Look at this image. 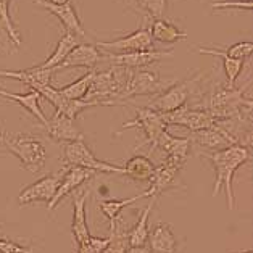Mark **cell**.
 Listing matches in <instances>:
<instances>
[{
  "mask_svg": "<svg viewBox=\"0 0 253 253\" xmlns=\"http://www.w3.org/2000/svg\"><path fill=\"white\" fill-rule=\"evenodd\" d=\"M95 176L94 171L90 169H84V168H79V166H65V171L63 174L60 176V182H58V187L55 190V195L53 199L47 203V208L55 210L58 207V203L65 199L66 195H70L73 192L83 186L85 181H89Z\"/></svg>",
  "mask_w": 253,
  "mask_h": 253,
  "instance_id": "cell-12",
  "label": "cell"
},
{
  "mask_svg": "<svg viewBox=\"0 0 253 253\" xmlns=\"http://www.w3.org/2000/svg\"><path fill=\"white\" fill-rule=\"evenodd\" d=\"M120 2L126 3V5H134V0H120Z\"/></svg>",
  "mask_w": 253,
  "mask_h": 253,
  "instance_id": "cell-38",
  "label": "cell"
},
{
  "mask_svg": "<svg viewBox=\"0 0 253 253\" xmlns=\"http://www.w3.org/2000/svg\"><path fill=\"white\" fill-rule=\"evenodd\" d=\"M131 73L132 70L116 65H112V68L105 71H95L85 100L98 102L103 107L121 105V95L126 89Z\"/></svg>",
  "mask_w": 253,
  "mask_h": 253,
  "instance_id": "cell-3",
  "label": "cell"
},
{
  "mask_svg": "<svg viewBox=\"0 0 253 253\" xmlns=\"http://www.w3.org/2000/svg\"><path fill=\"white\" fill-rule=\"evenodd\" d=\"M211 7L214 10H227V8H244V10H252L253 2L252 0H213Z\"/></svg>",
  "mask_w": 253,
  "mask_h": 253,
  "instance_id": "cell-35",
  "label": "cell"
},
{
  "mask_svg": "<svg viewBox=\"0 0 253 253\" xmlns=\"http://www.w3.org/2000/svg\"><path fill=\"white\" fill-rule=\"evenodd\" d=\"M189 140H190V144L199 145L208 152L224 150L227 147L236 145V140L219 126H213L208 129H202V131H197V132H190Z\"/></svg>",
  "mask_w": 253,
  "mask_h": 253,
  "instance_id": "cell-19",
  "label": "cell"
},
{
  "mask_svg": "<svg viewBox=\"0 0 253 253\" xmlns=\"http://www.w3.org/2000/svg\"><path fill=\"white\" fill-rule=\"evenodd\" d=\"M158 200V197H150V203L147 205L139 214L137 223L134 224V227L127 231V244L129 247H140L147 244L149 239V218L152 214V210L155 207V203Z\"/></svg>",
  "mask_w": 253,
  "mask_h": 253,
  "instance_id": "cell-26",
  "label": "cell"
},
{
  "mask_svg": "<svg viewBox=\"0 0 253 253\" xmlns=\"http://www.w3.org/2000/svg\"><path fill=\"white\" fill-rule=\"evenodd\" d=\"M218 50L226 55V57L234 58V60H249L250 55L253 52V44L249 41L245 42H237V44H232L231 47H226V48H218Z\"/></svg>",
  "mask_w": 253,
  "mask_h": 253,
  "instance_id": "cell-34",
  "label": "cell"
},
{
  "mask_svg": "<svg viewBox=\"0 0 253 253\" xmlns=\"http://www.w3.org/2000/svg\"><path fill=\"white\" fill-rule=\"evenodd\" d=\"M150 197L149 189L145 192L137 194L134 197H129V199H107V200H98V208L103 213L105 219L110 221V229H113L116 226V223L120 221V213L125 210L126 207L132 205V203H137L142 199H147Z\"/></svg>",
  "mask_w": 253,
  "mask_h": 253,
  "instance_id": "cell-23",
  "label": "cell"
},
{
  "mask_svg": "<svg viewBox=\"0 0 253 253\" xmlns=\"http://www.w3.org/2000/svg\"><path fill=\"white\" fill-rule=\"evenodd\" d=\"M60 176L57 174H47L41 177L39 181L33 182L31 186L21 190V194L18 195V203L20 205H31V203L38 202H50L55 195V190L58 187Z\"/></svg>",
  "mask_w": 253,
  "mask_h": 253,
  "instance_id": "cell-16",
  "label": "cell"
},
{
  "mask_svg": "<svg viewBox=\"0 0 253 253\" xmlns=\"http://www.w3.org/2000/svg\"><path fill=\"white\" fill-rule=\"evenodd\" d=\"M134 127H139L145 135V140L135 147V150L149 145L150 152L155 150L158 137L168 129V126H166L163 121L162 113L153 112V110H150L149 107H144V108L135 107V118L125 123V125L121 126V131H118L115 135H121L125 131H127V129H134Z\"/></svg>",
  "mask_w": 253,
  "mask_h": 253,
  "instance_id": "cell-7",
  "label": "cell"
},
{
  "mask_svg": "<svg viewBox=\"0 0 253 253\" xmlns=\"http://www.w3.org/2000/svg\"><path fill=\"white\" fill-rule=\"evenodd\" d=\"M87 197L89 190H76L73 195V224L71 232L78 247L84 245L90 237L87 226Z\"/></svg>",
  "mask_w": 253,
  "mask_h": 253,
  "instance_id": "cell-14",
  "label": "cell"
},
{
  "mask_svg": "<svg viewBox=\"0 0 253 253\" xmlns=\"http://www.w3.org/2000/svg\"><path fill=\"white\" fill-rule=\"evenodd\" d=\"M48 3H53V5H65V3H70V0H45Z\"/></svg>",
  "mask_w": 253,
  "mask_h": 253,
  "instance_id": "cell-37",
  "label": "cell"
},
{
  "mask_svg": "<svg viewBox=\"0 0 253 253\" xmlns=\"http://www.w3.org/2000/svg\"><path fill=\"white\" fill-rule=\"evenodd\" d=\"M34 5H38L41 8H45L50 11L52 15H55L60 20V23L63 24L66 33H70L76 38H85V31L81 24V20L76 13L75 7L71 3H65V5H53L48 3L45 0H34Z\"/></svg>",
  "mask_w": 253,
  "mask_h": 253,
  "instance_id": "cell-20",
  "label": "cell"
},
{
  "mask_svg": "<svg viewBox=\"0 0 253 253\" xmlns=\"http://www.w3.org/2000/svg\"><path fill=\"white\" fill-rule=\"evenodd\" d=\"M203 157L210 160L214 169V187H213V197L219 194L221 189L226 192V202L229 210H234L236 199H234V174L242 165L250 162L252 158V149H247L244 145H231L224 150L218 152H208L203 153Z\"/></svg>",
  "mask_w": 253,
  "mask_h": 253,
  "instance_id": "cell-2",
  "label": "cell"
},
{
  "mask_svg": "<svg viewBox=\"0 0 253 253\" xmlns=\"http://www.w3.org/2000/svg\"><path fill=\"white\" fill-rule=\"evenodd\" d=\"M100 61H103V52L97 45L78 44L68 53V57L55 68V71L66 70V68H89V70H94Z\"/></svg>",
  "mask_w": 253,
  "mask_h": 253,
  "instance_id": "cell-17",
  "label": "cell"
},
{
  "mask_svg": "<svg viewBox=\"0 0 253 253\" xmlns=\"http://www.w3.org/2000/svg\"><path fill=\"white\" fill-rule=\"evenodd\" d=\"M0 253H33V249L0 237Z\"/></svg>",
  "mask_w": 253,
  "mask_h": 253,
  "instance_id": "cell-36",
  "label": "cell"
},
{
  "mask_svg": "<svg viewBox=\"0 0 253 253\" xmlns=\"http://www.w3.org/2000/svg\"><path fill=\"white\" fill-rule=\"evenodd\" d=\"M3 131H2V127H0V145H2V139H3Z\"/></svg>",
  "mask_w": 253,
  "mask_h": 253,
  "instance_id": "cell-39",
  "label": "cell"
},
{
  "mask_svg": "<svg viewBox=\"0 0 253 253\" xmlns=\"http://www.w3.org/2000/svg\"><path fill=\"white\" fill-rule=\"evenodd\" d=\"M163 116V121L166 126H182L189 129L190 132H197V131H202V129H208V127H213L216 126V120L214 116H211L208 112L202 108H197V107H182L176 110V112H171V113H165Z\"/></svg>",
  "mask_w": 253,
  "mask_h": 253,
  "instance_id": "cell-10",
  "label": "cell"
},
{
  "mask_svg": "<svg viewBox=\"0 0 253 253\" xmlns=\"http://www.w3.org/2000/svg\"><path fill=\"white\" fill-rule=\"evenodd\" d=\"M2 144L20 160L23 168L38 174L47 163V149L39 137L31 134H3Z\"/></svg>",
  "mask_w": 253,
  "mask_h": 253,
  "instance_id": "cell-4",
  "label": "cell"
},
{
  "mask_svg": "<svg viewBox=\"0 0 253 253\" xmlns=\"http://www.w3.org/2000/svg\"><path fill=\"white\" fill-rule=\"evenodd\" d=\"M95 71L90 70L89 73H85L84 76H81L79 79H76L75 83L65 85V87L58 89L60 94L63 95L66 100H85V95L90 89L92 79H94Z\"/></svg>",
  "mask_w": 253,
  "mask_h": 253,
  "instance_id": "cell-30",
  "label": "cell"
},
{
  "mask_svg": "<svg viewBox=\"0 0 253 253\" xmlns=\"http://www.w3.org/2000/svg\"><path fill=\"white\" fill-rule=\"evenodd\" d=\"M44 131L47 135L55 142H65V144H70V142L75 140H81L84 139L83 132L79 131L75 125V120L68 118L66 115L55 112L52 118H48L44 126Z\"/></svg>",
  "mask_w": 253,
  "mask_h": 253,
  "instance_id": "cell-15",
  "label": "cell"
},
{
  "mask_svg": "<svg viewBox=\"0 0 253 253\" xmlns=\"http://www.w3.org/2000/svg\"><path fill=\"white\" fill-rule=\"evenodd\" d=\"M152 39L158 41L162 44H176V42L187 38V33L182 29H179L176 24L165 20V18H157L152 20V24L149 26Z\"/></svg>",
  "mask_w": 253,
  "mask_h": 253,
  "instance_id": "cell-25",
  "label": "cell"
},
{
  "mask_svg": "<svg viewBox=\"0 0 253 253\" xmlns=\"http://www.w3.org/2000/svg\"><path fill=\"white\" fill-rule=\"evenodd\" d=\"M78 44H79V42H78L76 36H73L70 33H65L60 38V41L57 42V47H55V50L52 52L50 57H48L45 61H42V63L36 65V66L44 68V70H53L55 71V68H57L61 61L68 57V53H70Z\"/></svg>",
  "mask_w": 253,
  "mask_h": 253,
  "instance_id": "cell-28",
  "label": "cell"
},
{
  "mask_svg": "<svg viewBox=\"0 0 253 253\" xmlns=\"http://www.w3.org/2000/svg\"><path fill=\"white\" fill-rule=\"evenodd\" d=\"M190 145L192 144H190L189 137H177V135L171 134L168 129H166L158 137L155 149H162L166 153V157H165L166 162H171L184 168L190 157Z\"/></svg>",
  "mask_w": 253,
  "mask_h": 253,
  "instance_id": "cell-13",
  "label": "cell"
},
{
  "mask_svg": "<svg viewBox=\"0 0 253 253\" xmlns=\"http://www.w3.org/2000/svg\"><path fill=\"white\" fill-rule=\"evenodd\" d=\"M174 84V79L162 78L155 71L150 70H134L129 76V81L125 92L121 95V102L132 97L140 95H160L169 85Z\"/></svg>",
  "mask_w": 253,
  "mask_h": 253,
  "instance_id": "cell-8",
  "label": "cell"
},
{
  "mask_svg": "<svg viewBox=\"0 0 253 253\" xmlns=\"http://www.w3.org/2000/svg\"><path fill=\"white\" fill-rule=\"evenodd\" d=\"M182 168L171 162H166L163 160L158 166H155V174H153L152 181H150V197H160L163 192L169 189H176V187H182L181 181H179V176H181Z\"/></svg>",
  "mask_w": 253,
  "mask_h": 253,
  "instance_id": "cell-18",
  "label": "cell"
},
{
  "mask_svg": "<svg viewBox=\"0 0 253 253\" xmlns=\"http://www.w3.org/2000/svg\"><path fill=\"white\" fill-rule=\"evenodd\" d=\"M53 70H44V68H28V70L21 71H8V70H0V78H11L16 81H21L26 84L31 90L39 92L42 87L52 85V78H53Z\"/></svg>",
  "mask_w": 253,
  "mask_h": 253,
  "instance_id": "cell-21",
  "label": "cell"
},
{
  "mask_svg": "<svg viewBox=\"0 0 253 253\" xmlns=\"http://www.w3.org/2000/svg\"><path fill=\"white\" fill-rule=\"evenodd\" d=\"M97 47L103 52L108 53H129V52H149L155 50V41L152 39L150 29L145 24V18L139 29L127 36H121V38L115 41H98Z\"/></svg>",
  "mask_w": 253,
  "mask_h": 253,
  "instance_id": "cell-9",
  "label": "cell"
},
{
  "mask_svg": "<svg viewBox=\"0 0 253 253\" xmlns=\"http://www.w3.org/2000/svg\"><path fill=\"white\" fill-rule=\"evenodd\" d=\"M137 8L145 13L144 18L152 16L153 20L163 18L168 11V0H137Z\"/></svg>",
  "mask_w": 253,
  "mask_h": 253,
  "instance_id": "cell-33",
  "label": "cell"
},
{
  "mask_svg": "<svg viewBox=\"0 0 253 253\" xmlns=\"http://www.w3.org/2000/svg\"><path fill=\"white\" fill-rule=\"evenodd\" d=\"M155 166L157 165H153V162L149 157L134 155L123 166V176L132 179V181L150 182L153 174H155Z\"/></svg>",
  "mask_w": 253,
  "mask_h": 253,
  "instance_id": "cell-24",
  "label": "cell"
},
{
  "mask_svg": "<svg viewBox=\"0 0 253 253\" xmlns=\"http://www.w3.org/2000/svg\"><path fill=\"white\" fill-rule=\"evenodd\" d=\"M112 231V242H110V245L107 247V250H105L103 253H126L127 250V232L123 231V224L121 221H118L116 223V226L113 227Z\"/></svg>",
  "mask_w": 253,
  "mask_h": 253,
  "instance_id": "cell-32",
  "label": "cell"
},
{
  "mask_svg": "<svg viewBox=\"0 0 253 253\" xmlns=\"http://www.w3.org/2000/svg\"><path fill=\"white\" fill-rule=\"evenodd\" d=\"M0 97H5V98H8V100H11V102L21 105L26 112H29L31 115L34 116V118L39 120L41 126H44L47 123V116L42 113V110H41V105H39L41 95L38 94V92L29 90L28 94H13V92H8V90L2 89V92H0Z\"/></svg>",
  "mask_w": 253,
  "mask_h": 253,
  "instance_id": "cell-27",
  "label": "cell"
},
{
  "mask_svg": "<svg viewBox=\"0 0 253 253\" xmlns=\"http://www.w3.org/2000/svg\"><path fill=\"white\" fill-rule=\"evenodd\" d=\"M0 50H3V47H2V44H0Z\"/></svg>",
  "mask_w": 253,
  "mask_h": 253,
  "instance_id": "cell-40",
  "label": "cell"
},
{
  "mask_svg": "<svg viewBox=\"0 0 253 253\" xmlns=\"http://www.w3.org/2000/svg\"><path fill=\"white\" fill-rule=\"evenodd\" d=\"M249 83L240 89H227L226 85H214L199 97L200 102L192 107L208 112L216 120L252 118V98L247 95Z\"/></svg>",
  "mask_w": 253,
  "mask_h": 253,
  "instance_id": "cell-1",
  "label": "cell"
},
{
  "mask_svg": "<svg viewBox=\"0 0 253 253\" xmlns=\"http://www.w3.org/2000/svg\"><path fill=\"white\" fill-rule=\"evenodd\" d=\"M147 245L152 253H177V239L172 227L166 223H158L149 232Z\"/></svg>",
  "mask_w": 253,
  "mask_h": 253,
  "instance_id": "cell-22",
  "label": "cell"
},
{
  "mask_svg": "<svg viewBox=\"0 0 253 253\" xmlns=\"http://www.w3.org/2000/svg\"><path fill=\"white\" fill-rule=\"evenodd\" d=\"M195 50L199 53L203 55H213V57H219L223 60V68H224V73H226V78H227V84L226 87L227 89H234L236 87V79L237 76L242 73L244 70V60H234L226 57V55L221 53L218 48H208V47H195Z\"/></svg>",
  "mask_w": 253,
  "mask_h": 253,
  "instance_id": "cell-29",
  "label": "cell"
},
{
  "mask_svg": "<svg viewBox=\"0 0 253 253\" xmlns=\"http://www.w3.org/2000/svg\"><path fill=\"white\" fill-rule=\"evenodd\" d=\"M103 52V50H102ZM172 50H149V52H129V53H108L103 52V61L112 65L127 68V70H145L165 58L172 57Z\"/></svg>",
  "mask_w": 253,
  "mask_h": 253,
  "instance_id": "cell-11",
  "label": "cell"
},
{
  "mask_svg": "<svg viewBox=\"0 0 253 253\" xmlns=\"http://www.w3.org/2000/svg\"><path fill=\"white\" fill-rule=\"evenodd\" d=\"M0 227H2V224H0Z\"/></svg>",
  "mask_w": 253,
  "mask_h": 253,
  "instance_id": "cell-42",
  "label": "cell"
},
{
  "mask_svg": "<svg viewBox=\"0 0 253 253\" xmlns=\"http://www.w3.org/2000/svg\"><path fill=\"white\" fill-rule=\"evenodd\" d=\"M202 78L203 73L199 71L192 76L182 79V81L174 83L166 90H163L160 95L153 97L149 108L153 110V112L165 115V113L176 112V110L182 107H187L190 98L202 95V87H200Z\"/></svg>",
  "mask_w": 253,
  "mask_h": 253,
  "instance_id": "cell-5",
  "label": "cell"
},
{
  "mask_svg": "<svg viewBox=\"0 0 253 253\" xmlns=\"http://www.w3.org/2000/svg\"><path fill=\"white\" fill-rule=\"evenodd\" d=\"M61 163H63V168L65 166H79V168L90 169L94 172H107V174L113 172V174L123 176V166L98 160L94 155V152L89 149V145L84 142V139L70 142L65 145Z\"/></svg>",
  "mask_w": 253,
  "mask_h": 253,
  "instance_id": "cell-6",
  "label": "cell"
},
{
  "mask_svg": "<svg viewBox=\"0 0 253 253\" xmlns=\"http://www.w3.org/2000/svg\"><path fill=\"white\" fill-rule=\"evenodd\" d=\"M10 2L11 0H0V26H2L5 33L8 34V38L11 42H13V45L20 47L21 36H20V31L16 28V24L13 23V20H11Z\"/></svg>",
  "mask_w": 253,
  "mask_h": 253,
  "instance_id": "cell-31",
  "label": "cell"
},
{
  "mask_svg": "<svg viewBox=\"0 0 253 253\" xmlns=\"http://www.w3.org/2000/svg\"><path fill=\"white\" fill-rule=\"evenodd\" d=\"M0 92H2V89H0Z\"/></svg>",
  "mask_w": 253,
  "mask_h": 253,
  "instance_id": "cell-41",
  "label": "cell"
}]
</instances>
